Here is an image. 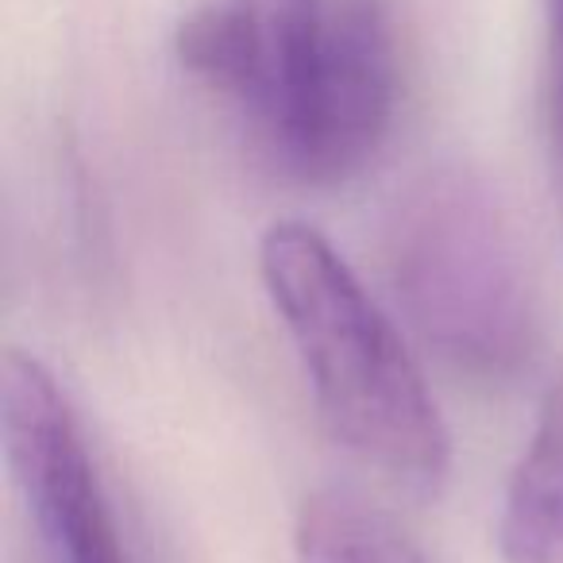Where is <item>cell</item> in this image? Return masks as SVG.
I'll return each mask as SVG.
<instances>
[{"label":"cell","mask_w":563,"mask_h":563,"mask_svg":"<svg viewBox=\"0 0 563 563\" xmlns=\"http://www.w3.org/2000/svg\"><path fill=\"white\" fill-rule=\"evenodd\" d=\"M12 483L55 563H140L117 521L70 398L47 363L12 347L0 367Z\"/></svg>","instance_id":"277c9868"},{"label":"cell","mask_w":563,"mask_h":563,"mask_svg":"<svg viewBox=\"0 0 563 563\" xmlns=\"http://www.w3.org/2000/svg\"><path fill=\"white\" fill-rule=\"evenodd\" d=\"M258 274L282 317L329 437L363 467L429 494L452 467V437L401 332L347 258L306 220H278Z\"/></svg>","instance_id":"7a4b0ae2"},{"label":"cell","mask_w":563,"mask_h":563,"mask_svg":"<svg viewBox=\"0 0 563 563\" xmlns=\"http://www.w3.org/2000/svg\"><path fill=\"white\" fill-rule=\"evenodd\" d=\"M506 563H563V375L540 406L498 517Z\"/></svg>","instance_id":"5b68a950"},{"label":"cell","mask_w":563,"mask_h":563,"mask_svg":"<svg viewBox=\"0 0 563 563\" xmlns=\"http://www.w3.org/2000/svg\"><path fill=\"white\" fill-rule=\"evenodd\" d=\"M298 563H429L383 506L352 490H317L294 529Z\"/></svg>","instance_id":"8992f818"},{"label":"cell","mask_w":563,"mask_h":563,"mask_svg":"<svg viewBox=\"0 0 563 563\" xmlns=\"http://www.w3.org/2000/svg\"><path fill=\"white\" fill-rule=\"evenodd\" d=\"M548 40H552V147L563 189V0H548Z\"/></svg>","instance_id":"52a82bcc"},{"label":"cell","mask_w":563,"mask_h":563,"mask_svg":"<svg viewBox=\"0 0 563 563\" xmlns=\"http://www.w3.org/2000/svg\"><path fill=\"white\" fill-rule=\"evenodd\" d=\"M174 51L306 186L355 178L390 135L398 43L383 0H212Z\"/></svg>","instance_id":"6da1fadb"},{"label":"cell","mask_w":563,"mask_h":563,"mask_svg":"<svg viewBox=\"0 0 563 563\" xmlns=\"http://www.w3.org/2000/svg\"><path fill=\"white\" fill-rule=\"evenodd\" d=\"M409 329L455 375L509 383L537 347V290L506 205L471 170L424 174L390 224Z\"/></svg>","instance_id":"3957f363"}]
</instances>
